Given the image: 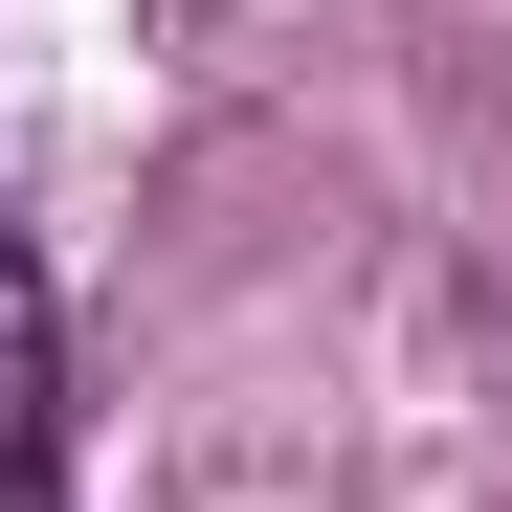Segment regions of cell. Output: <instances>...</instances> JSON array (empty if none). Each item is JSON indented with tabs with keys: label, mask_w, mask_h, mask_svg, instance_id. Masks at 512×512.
Masks as SVG:
<instances>
[{
	"label": "cell",
	"mask_w": 512,
	"mask_h": 512,
	"mask_svg": "<svg viewBox=\"0 0 512 512\" xmlns=\"http://www.w3.org/2000/svg\"><path fill=\"white\" fill-rule=\"evenodd\" d=\"M0 512H67V334H45V245L0 223Z\"/></svg>",
	"instance_id": "cell-1"
}]
</instances>
